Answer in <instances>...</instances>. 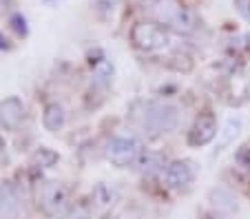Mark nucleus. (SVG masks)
Listing matches in <instances>:
<instances>
[{
    "label": "nucleus",
    "instance_id": "1",
    "mask_svg": "<svg viewBox=\"0 0 250 219\" xmlns=\"http://www.w3.org/2000/svg\"><path fill=\"white\" fill-rule=\"evenodd\" d=\"M180 118H182V111L177 104L166 100H151L142 109L140 122H142V129L146 131L151 138H160V135H166L177 129Z\"/></svg>",
    "mask_w": 250,
    "mask_h": 219
},
{
    "label": "nucleus",
    "instance_id": "2",
    "mask_svg": "<svg viewBox=\"0 0 250 219\" xmlns=\"http://www.w3.org/2000/svg\"><path fill=\"white\" fill-rule=\"evenodd\" d=\"M153 18L157 24H164L175 34H193L197 29V16L193 9L184 7L180 0H155L153 5Z\"/></svg>",
    "mask_w": 250,
    "mask_h": 219
},
{
    "label": "nucleus",
    "instance_id": "3",
    "mask_svg": "<svg viewBox=\"0 0 250 219\" xmlns=\"http://www.w3.org/2000/svg\"><path fill=\"white\" fill-rule=\"evenodd\" d=\"M142 146L140 138L135 135H115L109 144H106V159L118 168L133 166L137 159L142 158Z\"/></svg>",
    "mask_w": 250,
    "mask_h": 219
},
{
    "label": "nucleus",
    "instance_id": "4",
    "mask_svg": "<svg viewBox=\"0 0 250 219\" xmlns=\"http://www.w3.org/2000/svg\"><path fill=\"white\" fill-rule=\"evenodd\" d=\"M131 40L140 51L144 53H157L168 47V36L166 31L155 22H137L131 29Z\"/></svg>",
    "mask_w": 250,
    "mask_h": 219
},
{
    "label": "nucleus",
    "instance_id": "5",
    "mask_svg": "<svg viewBox=\"0 0 250 219\" xmlns=\"http://www.w3.org/2000/svg\"><path fill=\"white\" fill-rule=\"evenodd\" d=\"M69 188L60 181H47V184L40 188V206L47 215L58 217L60 213H64L66 206H69Z\"/></svg>",
    "mask_w": 250,
    "mask_h": 219
},
{
    "label": "nucleus",
    "instance_id": "6",
    "mask_svg": "<svg viewBox=\"0 0 250 219\" xmlns=\"http://www.w3.org/2000/svg\"><path fill=\"white\" fill-rule=\"evenodd\" d=\"M162 179L168 188L173 191H182V188H188L195 179V171L193 164L186 162V159H177V162L166 164V168L162 171Z\"/></svg>",
    "mask_w": 250,
    "mask_h": 219
},
{
    "label": "nucleus",
    "instance_id": "7",
    "mask_svg": "<svg viewBox=\"0 0 250 219\" xmlns=\"http://www.w3.org/2000/svg\"><path fill=\"white\" fill-rule=\"evenodd\" d=\"M219 129H217V119L212 113H204L195 119V124L188 131V146L193 148H202L206 144H210L212 139L217 138Z\"/></svg>",
    "mask_w": 250,
    "mask_h": 219
},
{
    "label": "nucleus",
    "instance_id": "8",
    "mask_svg": "<svg viewBox=\"0 0 250 219\" xmlns=\"http://www.w3.org/2000/svg\"><path fill=\"white\" fill-rule=\"evenodd\" d=\"M24 118V104L20 98H7L0 102V126L5 131H16Z\"/></svg>",
    "mask_w": 250,
    "mask_h": 219
},
{
    "label": "nucleus",
    "instance_id": "9",
    "mask_svg": "<svg viewBox=\"0 0 250 219\" xmlns=\"http://www.w3.org/2000/svg\"><path fill=\"white\" fill-rule=\"evenodd\" d=\"M20 210V195L11 181H2L0 184V215L5 219L16 217Z\"/></svg>",
    "mask_w": 250,
    "mask_h": 219
},
{
    "label": "nucleus",
    "instance_id": "10",
    "mask_svg": "<svg viewBox=\"0 0 250 219\" xmlns=\"http://www.w3.org/2000/svg\"><path fill=\"white\" fill-rule=\"evenodd\" d=\"M64 122H66V113H64V109H62L58 102H51V104L44 106L42 124H44V129L47 131L56 133V131H60L62 126H64Z\"/></svg>",
    "mask_w": 250,
    "mask_h": 219
},
{
    "label": "nucleus",
    "instance_id": "11",
    "mask_svg": "<svg viewBox=\"0 0 250 219\" xmlns=\"http://www.w3.org/2000/svg\"><path fill=\"white\" fill-rule=\"evenodd\" d=\"M208 199H210L212 208L217 210V213H235L237 210V199L228 188H215V191H210Z\"/></svg>",
    "mask_w": 250,
    "mask_h": 219
},
{
    "label": "nucleus",
    "instance_id": "12",
    "mask_svg": "<svg viewBox=\"0 0 250 219\" xmlns=\"http://www.w3.org/2000/svg\"><path fill=\"white\" fill-rule=\"evenodd\" d=\"M241 133V118L239 115H230L224 124V129L219 131V148L217 151H224L226 146H230L237 139V135Z\"/></svg>",
    "mask_w": 250,
    "mask_h": 219
},
{
    "label": "nucleus",
    "instance_id": "13",
    "mask_svg": "<svg viewBox=\"0 0 250 219\" xmlns=\"http://www.w3.org/2000/svg\"><path fill=\"white\" fill-rule=\"evenodd\" d=\"M56 162H58V153H53L51 148H38V151L31 155V162L29 164H31L33 168H40V171H42V168H51Z\"/></svg>",
    "mask_w": 250,
    "mask_h": 219
},
{
    "label": "nucleus",
    "instance_id": "14",
    "mask_svg": "<svg viewBox=\"0 0 250 219\" xmlns=\"http://www.w3.org/2000/svg\"><path fill=\"white\" fill-rule=\"evenodd\" d=\"M140 166H142V173H155V171H160V168L164 166V162H162L160 155L148 153V155H144V158H142ZM162 171H164V168H162Z\"/></svg>",
    "mask_w": 250,
    "mask_h": 219
},
{
    "label": "nucleus",
    "instance_id": "15",
    "mask_svg": "<svg viewBox=\"0 0 250 219\" xmlns=\"http://www.w3.org/2000/svg\"><path fill=\"white\" fill-rule=\"evenodd\" d=\"M60 219H91V210L86 204H76L71 206Z\"/></svg>",
    "mask_w": 250,
    "mask_h": 219
},
{
    "label": "nucleus",
    "instance_id": "16",
    "mask_svg": "<svg viewBox=\"0 0 250 219\" xmlns=\"http://www.w3.org/2000/svg\"><path fill=\"white\" fill-rule=\"evenodd\" d=\"M235 2H237V7H239L241 14L250 20V0H235Z\"/></svg>",
    "mask_w": 250,
    "mask_h": 219
},
{
    "label": "nucleus",
    "instance_id": "17",
    "mask_svg": "<svg viewBox=\"0 0 250 219\" xmlns=\"http://www.w3.org/2000/svg\"><path fill=\"white\" fill-rule=\"evenodd\" d=\"M14 27L18 29L20 34H24V29H27V27H24V18H20V16H14Z\"/></svg>",
    "mask_w": 250,
    "mask_h": 219
},
{
    "label": "nucleus",
    "instance_id": "18",
    "mask_svg": "<svg viewBox=\"0 0 250 219\" xmlns=\"http://www.w3.org/2000/svg\"><path fill=\"white\" fill-rule=\"evenodd\" d=\"M5 155V142H2V138H0V158Z\"/></svg>",
    "mask_w": 250,
    "mask_h": 219
},
{
    "label": "nucleus",
    "instance_id": "19",
    "mask_svg": "<svg viewBox=\"0 0 250 219\" xmlns=\"http://www.w3.org/2000/svg\"><path fill=\"white\" fill-rule=\"evenodd\" d=\"M204 219H222V217H217V215H212V217H204Z\"/></svg>",
    "mask_w": 250,
    "mask_h": 219
}]
</instances>
